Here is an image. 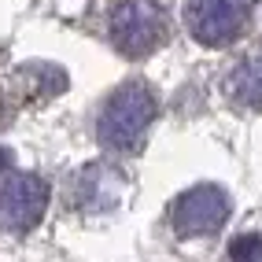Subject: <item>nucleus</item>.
Masks as SVG:
<instances>
[{"mask_svg": "<svg viewBox=\"0 0 262 262\" xmlns=\"http://www.w3.org/2000/svg\"><path fill=\"white\" fill-rule=\"evenodd\" d=\"M229 251H233V258H236V262H251V258L262 251V236H240Z\"/></svg>", "mask_w": 262, "mask_h": 262, "instance_id": "7", "label": "nucleus"}, {"mask_svg": "<svg viewBox=\"0 0 262 262\" xmlns=\"http://www.w3.org/2000/svg\"><path fill=\"white\" fill-rule=\"evenodd\" d=\"M225 93H229V100L244 103V107H262V48L248 52L229 71Z\"/></svg>", "mask_w": 262, "mask_h": 262, "instance_id": "6", "label": "nucleus"}, {"mask_svg": "<svg viewBox=\"0 0 262 262\" xmlns=\"http://www.w3.org/2000/svg\"><path fill=\"white\" fill-rule=\"evenodd\" d=\"M229 218V196L218 185H192L170 207V225L178 236H207L218 233Z\"/></svg>", "mask_w": 262, "mask_h": 262, "instance_id": "5", "label": "nucleus"}, {"mask_svg": "<svg viewBox=\"0 0 262 262\" xmlns=\"http://www.w3.org/2000/svg\"><path fill=\"white\" fill-rule=\"evenodd\" d=\"M170 19L155 0H118L111 11V41L122 56L141 59L166 45Z\"/></svg>", "mask_w": 262, "mask_h": 262, "instance_id": "2", "label": "nucleus"}, {"mask_svg": "<svg viewBox=\"0 0 262 262\" xmlns=\"http://www.w3.org/2000/svg\"><path fill=\"white\" fill-rule=\"evenodd\" d=\"M155 118V93L144 81H126L103 100L96 118V141L107 151H133Z\"/></svg>", "mask_w": 262, "mask_h": 262, "instance_id": "1", "label": "nucleus"}, {"mask_svg": "<svg viewBox=\"0 0 262 262\" xmlns=\"http://www.w3.org/2000/svg\"><path fill=\"white\" fill-rule=\"evenodd\" d=\"M255 0H185V30L203 48H225L233 45L251 23Z\"/></svg>", "mask_w": 262, "mask_h": 262, "instance_id": "3", "label": "nucleus"}, {"mask_svg": "<svg viewBox=\"0 0 262 262\" xmlns=\"http://www.w3.org/2000/svg\"><path fill=\"white\" fill-rule=\"evenodd\" d=\"M8 163H11V159H8V151L0 148V170H8Z\"/></svg>", "mask_w": 262, "mask_h": 262, "instance_id": "8", "label": "nucleus"}, {"mask_svg": "<svg viewBox=\"0 0 262 262\" xmlns=\"http://www.w3.org/2000/svg\"><path fill=\"white\" fill-rule=\"evenodd\" d=\"M48 211V185L37 173H8L0 178V229L30 233Z\"/></svg>", "mask_w": 262, "mask_h": 262, "instance_id": "4", "label": "nucleus"}]
</instances>
